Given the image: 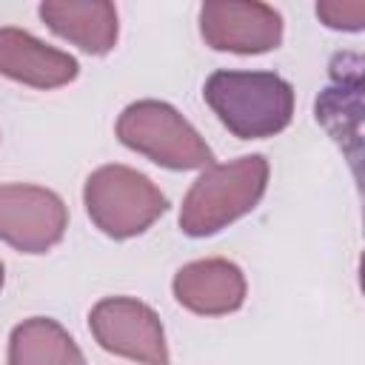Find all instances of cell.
<instances>
[{"label":"cell","mask_w":365,"mask_h":365,"mask_svg":"<svg viewBox=\"0 0 365 365\" xmlns=\"http://www.w3.org/2000/svg\"><path fill=\"white\" fill-rule=\"evenodd\" d=\"M202 97L217 120L240 140H265L291 125L294 86L274 71H214Z\"/></svg>","instance_id":"6da1fadb"},{"label":"cell","mask_w":365,"mask_h":365,"mask_svg":"<svg viewBox=\"0 0 365 365\" xmlns=\"http://www.w3.org/2000/svg\"><path fill=\"white\" fill-rule=\"evenodd\" d=\"M268 160L245 154L208 165L188 188L180 208V228L188 237H211L257 208L268 188Z\"/></svg>","instance_id":"7a4b0ae2"},{"label":"cell","mask_w":365,"mask_h":365,"mask_svg":"<svg viewBox=\"0 0 365 365\" xmlns=\"http://www.w3.org/2000/svg\"><path fill=\"white\" fill-rule=\"evenodd\" d=\"M83 202L91 222L111 240H131L168 211L165 194L145 174L120 163L88 174Z\"/></svg>","instance_id":"3957f363"},{"label":"cell","mask_w":365,"mask_h":365,"mask_svg":"<svg viewBox=\"0 0 365 365\" xmlns=\"http://www.w3.org/2000/svg\"><path fill=\"white\" fill-rule=\"evenodd\" d=\"M114 131L123 145L163 168L191 171L214 165V154L200 131L163 100H137L125 106L117 117Z\"/></svg>","instance_id":"277c9868"},{"label":"cell","mask_w":365,"mask_h":365,"mask_svg":"<svg viewBox=\"0 0 365 365\" xmlns=\"http://www.w3.org/2000/svg\"><path fill=\"white\" fill-rule=\"evenodd\" d=\"M88 328L97 345L114 356L140 365H168L165 331L157 311L134 297H106L88 311Z\"/></svg>","instance_id":"5b68a950"},{"label":"cell","mask_w":365,"mask_h":365,"mask_svg":"<svg viewBox=\"0 0 365 365\" xmlns=\"http://www.w3.org/2000/svg\"><path fill=\"white\" fill-rule=\"evenodd\" d=\"M68 228V211L60 194L43 185H0V240L23 254H46Z\"/></svg>","instance_id":"8992f818"},{"label":"cell","mask_w":365,"mask_h":365,"mask_svg":"<svg viewBox=\"0 0 365 365\" xmlns=\"http://www.w3.org/2000/svg\"><path fill=\"white\" fill-rule=\"evenodd\" d=\"M200 34L217 51L262 54L282 43V14L274 6L254 0L202 3Z\"/></svg>","instance_id":"52a82bcc"},{"label":"cell","mask_w":365,"mask_h":365,"mask_svg":"<svg viewBox=\"0 0 365 365\" xmlns=\"http://www.w3.org/2000/svg\"><path fill=\"white\" fill-rule=\"evenodd\" d=\"M174 299L200 317H222L245 302V274L237 262L222 257L194 259L174 274Z\"/></svg>","instance_id":"ba28073f"},{"label":"cell","mask_w":365,"mask_h":365,"mask_svg":"<svg viewBox=\"0 0 365 365\" xmlns=\"http://www.w3.org/2000/svg\"><path fill=\"white\" fill-rule=\"evenodd\" d=\"M80 66L68 51H60L34 34L3 26L0 29V74L31 88H60L77 77Z\"/></svg>","instance_id":"9c48e42d"},{"label":"cell","mask_w":365,"mask_h":365,"mask_svg":"<svg viewBox=\"0 0 365 365\" xmlns=\"http://www.w3.org/2000/svg\"><path fill=\"white\" fill-rule=\"evenodd\" d=\"M43 23L86 54H108L117 46V9L106 0H48L40 3Z\"/></svg>","instance_id":"30bf717a"},{"label":"cell","mask_w":365,"mask_h":365,"mask_svg":"<svg viewBox=\"0 0 365 365\" xmlns=\"http://www.w3.org/2000/svg\"><path fill=\"white\" fill-rule=\"evenodd\" d=\"M9 365H86V356L57 319L31 317L9 336Z\"/></svg>","instance_id":"8fae6325"},{"label":"cell","mask_w":365,"mask_h":365,"mask_svg":"<svg viewBox=\"0 0 365 365\" xmlns=\"http://www.w3.org/2000/svg\"><path fill=\"white\" fill-rule=\"evenodd\" d=\"M317 17L336 31H359L365 26V0H322Z\"/></svg>","instance_id":"7c38bea8"},{"label":"cell","mask_w":365,"mask_h":365,"mask_svg":"<svg viewBox=\"0 0 365 365\" xmlns=\"http://www.w3.org/2000/svg\"><path fill=\"white\" fill-rule=\"evenodd\" d=\"M3 282H6V271H3V262H0V288H3Z\"/></svg>","instance_id":"4fadbf2b"}]
</instances>
